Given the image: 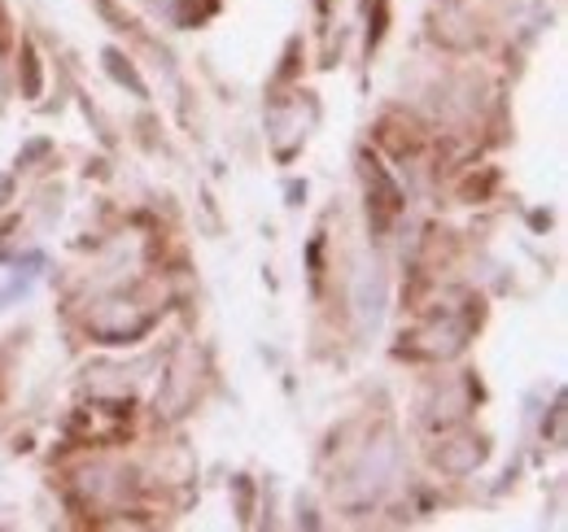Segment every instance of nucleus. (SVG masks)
<instances>
[{
  "instance_id": "7",
  "label": "nucleus",
  "mask_w": 568,
  "mask_h": 532,
  "mask_svg": "<svg viewBox=\"0 0 568 532\" xmlns=\"http://www.w3.org/2000/svg\"><path fill=\"white\" fill-rule=\"evenodd\" d=\"M153 4H158V13L171 18L175 27H193V22H202V18L214 13V0H153Z\"/></svg>"
},
{
  "instance_id": "11",
  "label": "nucleus",
  "mask_w": 568,
  "mask_h": 532,
  "mask_svg": "<svg viewBox=\"0 0 568 532\" xmlns=\"http://www.w3.org/2000/svg\"><path fill=\"white\" fill-rule=\"evenodd\" d=\"M0 96H4V79H0Z\"/></svg>"
},
{
  "instance_id": "9",
  "label": "nucleus",
  "mask_w": 568,
  "mask_h": 532,
  "mask_svg": "<svg viewBox=\"0 0 568 532\" xmlns=\"http://www.w3.org/2000/svg\"><path fill=\"white\" fill-rule=\"evenodd\" d=\"M22 62H27V96H36V92H40V58H36L31 44L22 49Z\"/></svg>"
},
{
  "instance_id": "10",
  "label": "nucleus",
  "mask_w": 568,
  "mask_h": 532,
  "mask_svg": "<svg viewBox=\"0 0 568 532\" xmlns=\"http://www.w3.org/2000/svg\"><path fill=\"white\" fill-rule=\"evenodd\" d=\"M9 197V180H4V175H0V201Z\"/></svg>"
},
{
  "instance_id": "5",
  "label": "nucleus",
  "mask_w": 568,
  "mask_h": 532,
  "mask_svg": "<svg viewBox=\"0 0 568 532\" xmlns=\"http://www.w3.org/2000/svg\"><path fill=\"white\" fill-rule=\"evenodd\" d=\"M464 336H468V324H455L450 315H446V319L437 315L433 324H425V328L412 332V349L425 354V358H446V354L464 349Z\"/></svg>"
},
{
  "instance_id": "2",
  "label": "nucleus",
  "mask_w": 568,
  "mask_h": 532,
  "mask_svg": "<svg viewBox=\"0 0 568 532\" xmlns=\"http://www.w3.org/2000/svg\"><path fill=\"white\" fill-rule=\"evenodd\" d=\"M149 324H153V315H149V306H141L136 297H110V301H101L88 315V332L101 336L105 345L136 340L141 332H149Z\"/></svg>"
},
{
  "instance_id": "3",
  "label": "nucleus",
  "mask_w": 568,
  "mask_h": 532,
  "mask_svg": "<svg viewBox=\"0 0 568 532\" xmlns=\"http://www.w3.org/2000/svg\"><path fill=\"white\" fill-rule=\"evenodd\" d=\"M351 310H355L358 332H376L385 315V270L376 258H363L351 279Z\"/></svg>"
},
{
  "instance_id": "6",
  "label": "nucleus",
  "mask_w": 568,
  "mask_h": 532,
  "mask_svg": "<svg viewBox=\"0 0 568 532\" xmlns=\"http://www.w3.org/2000/svg\"><path fill=\"white\" fill-rule=\"evenodd\" d=\"M481 463H486V441L481 437H459V441H446L437 450V467L446 475H468V471H477Z\"/></svg>"
},
{
  "instance_id": "4",
  "label": "nucleus",
  "mask_w": 568,
  "mask_h": 532,
  "mask_svg": "<svg viewBox=\"0 0 568 532\" xmlns=\"http://www.w3.org/2000/svg\"><path fill=\"white\" fill-rule=\"evenodd\" d=\"M197 380H202V362H197V349L184 345L166 371V385H162V406L166 415H184V406L197 398Z\"/></svg>"
},
{
  "instance_id": "1",
  "label": "nucleus",
  "mask_w": 568,
  "mask_h": 532,
  "mask_svg": "<svg viewBox=\"0 0 568 532\" xmlns=\"http://www.w3.org/2000/svg\"><path fill=\"white\" fill-rule=\"evenodd\" d=\"M394 471H398V441H394L389 428H381L376 437L363 441L355 463L346 467V475H342V502L346 507H363V502L381 498L389 489Z\"/></svg>"
},
{
  "instance_id": "8",
  "label": "nucleus",
  "mask_w": 568,
  "mask_h": 532,
  "mask_svg": "<svg viewBox=\"0 0 568 532\" xmlns=\"http://www.w3.org/2000/svg\"><path fill=\"white\" fill-rule=\"evenodd\" d=\"M105 66H110V74H114V79H119L123 88H132L136 96H149V88H144V79H141V74H136V70H132V66H128V58H119V53L110 49V53H105Z\"/></svg>"
}]
</instances>
